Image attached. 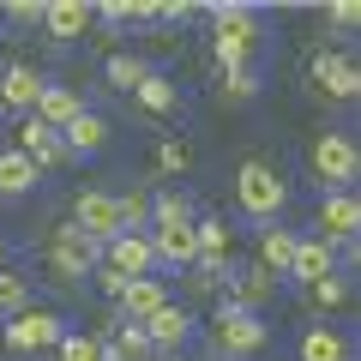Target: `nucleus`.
Segmentation results:
<instances>
[{"instance_id": "obj_1", "label": "nucleus", "mask_w": 361, "mask_h": 361, "mask_svg": "<svg viewBox=\"0 0 361 361\" xmlns=\"http://www.w3.org/2000/svg\"><path fill=\"white\" fill-rule=\"evenodd\" d=\"M211 13V54H217L223 73H241V66H253L259 42H265V25H259V6H247V0H217V6H205Z\"/></svg>"}, {"instance_id": "obj_2", "label": "nucleus", "mask_w": 361, "mask_h": 361, "mask_svg": "<svg viewBox=\"0 0 361 361\" xmlns=\"http://www.w3.org/2000/svg\"><path fill=\"white\" fill-rule=\"evenodd\" d=\"M235 205H241L247 223H283V205H289V180L277 175V163H265V157H247L241 169H235Z\"/></svg>"}, {"instance_id": "obj_3", "label": "nucleus", "mask_w": 361, "mask_h": 361, "mask_svg": "<svg viewBox=\"0 0 361 361\" xmlns=\"http://www.w3.org/2000/svg\"><path fill=\"white\" fill-rule=\"evenodd\" d=\"M307 169L313 180H319V193H355V175H361V145L349 139V133H319L307 151Z\"/></svg>"}, {"instance_id": "obj_4", "label": "nucleus", "mask_w": 361, "mask_h": 361, "mask_svg": "<svg viewBox=\"0 0 361 361\" xmlns=\"http://www.w3.org/2000/svg\"><path fill=\"white\" fill-rule=\"evenodd\" d=\"M211 343H217L223 361H253L271 349V325L259 313H241L229 301H217V319H211Z\"/></svg>"}, {"instance_id": "obj_5", "label": "nucleus", "mask_w": 361, "mask_h": 361, "mask_svg": "<svg viewBox=\"0 0 361 361\" xmlns=\"http://www.w3.org/2000/svg\"><path fill=\"white\" fill-rule=\"evenodd\" d=\"M97 253H103V247L90 241L85 229L61 223V229L49 235V247H42V265H49V277H54V283H85L90 271H97Z\"/></svg>"}, {"instance_id": "obj_6", "label": "nucleus", "mask_w": 361, "mask_h": 361, "mask_svg": "<svg viewBox=\"0 0 361 361\" xmlns=\"http://www.w3.org/2000/svg\"><path fill=\"white\" fill-rule=\"evenodd\" d=\"M61 331H66L61 313H49V307H25L18 319L0 325V343H6V355H42V349L61 343Z\"/></svg>"}, {"instance_id": "obj_7", "label": "nucleus", "mask_w": 361, "mask_h": 361, "mask_svg": "<svg viewBox=\"0 0 361 361\" xmlns=\"http://www.w3.org/2000/svg\"><path fill=\"white\" fill-rule=\"evenodd\" d=\"M193 307H180V301H163V307L145 319V337H151V355H180V349L193 343Z\"/></svg>"}, {"instance_id": "obj_8", "label": "nucleus", "mask_w": 361, "mask_h": 361, "mask_svg": "<svg viewBox=\"0 0 361 361\" xmlns=\"http://www.w3.org/2000/svg\"><path fill=\"white\" fill-rule=\"evenodd\" d=\"M307 73H313V85H319L325 97H337V103H355V90H361V66H355V54H349V49H319Z\"/></svg>"}, {"instance_id": "obj_9", "label": "nucleus", "mask_w": 361, "mask_h": 361, "mask_svg": "<svg viewBox=\"0 0 361 361\" xmlns=\"http://www.w3.org/2000/svg\"><path fill=\"white\" fill-rule=\"evenodd\" d=\"M331 271H343V265H337V247H331V241H319V235H295V253H289L283 283L313 289L319 277H331Z\"/></svg>"}, {"instance_id": "obj_10", "label": "nucleus", "mask_w": 361, "mask_h": 361, "mask_svg": "<svg viewBox=\"0 0 361 361\" xmlns=\"http://www.w3.org/2000/svg\"><path fill=\"white\" fill-rule=\"evenodd\" d=\"M355 229H361V199H355V193H319L313 235L331 241V247H343V241H355Z\"/></svg>"}, {"instance_id": "obj_11", "label": "nucleus", "mask_w": 361, "mask_h": 361, "mask_svg": "<svg viewBox=\"0 0 361 361\" xmlns=\"http://www.w3.org/2000/svg\"><path fill=\"white\" fill-rule=\"evenodd\" d=\"M42 85H49V73H37L30 61H6V66H0V109L25 121L30 109H37Z\"/></svg>"}, {"instance_id": "obj_12", "label": "nucleus", "mask_w": 361, "mask_h": 361, "mask_svg": "<svg viewBox=\"0 0 361 361\" xmlns=\"http://www.w3.org/2000/svg\"><path fill=\"white\" fill-rule=\"evenodd\" d=\"M295 361H355V337L337 319H313V325H301Z\"/></svg>"}, {"instance_id": "obj_13", "label": "nucleus", "mask_w": 361, "mask_h": 361, "mask_svg": "<svg viewBox=\"0 0 361 361\" xmlns=\"http://www.w3.org/2000/svg\"><path fill=\"white\" fill-rule=\"evenodd\" d=\"M271 295H277V277H271V271H259V265H229L217 301H229V307H241V313H259Z\"/></svg>"}, {"instance_id": "obj_14", "label": "nucleus", "mask_w": 361, "mask_h": 361, "mask_svg": "<svg viewBox=\"0 0 361 361\" xmlns=\"http://www.w3.org/2000/svg\"><path fill=\"white\" fill-rule=\"evenodd\" d=\"M73 229H85L97 247L115 241V235H121V223H115V193H103V187L78 193V199H73Z\"/></svg>"}, {"instance_id": "obj_15", "label": "nucleus", "mask_w": 361, "mask_h": 361, "mask_svg": "<svg viewBox=\"0 0 361 361\" xmlns=\"http://www.w3.org/2000/svg\"><path fill=\"white\" fill-rule=\"evenodd\" d=\"M90 25H97L90 0H42V37L49 42H78Z\"/></svg>"}, {"instance_id": "obj_16", "label": "nucleus", "mask_w": 361, "mask_h": 361, "mask_svg": "<svg viewBox=\"0 0 361 361\" xmlns=\"http://www.w3.org/2000/svg\"><path fill=\"white\" fill-rule=\"evenodd\" d=\"M109 139H115V127H109V121L97 115V109H78V115L61 127L66 157H103V151H109Z\"/></svg>"}, {"instance_id": "obj_17", "label": "nucleus", "mask_w": 361, "mask_h": 361, "mask_svg": "<svg viewBox=\"0 0 361 361\" xmlns=\"http://www.w3.org/2000/svg\"><path fill=\"white\" fill-rule=\"evenodd\" d=\"M97 259H103V265H115L127 283H133V277H151V271H157L151 235H115V241H103V253H97Z\"/></svg>"}, {"instance_id": "obj_18", "label": "nucleus", "mask_w": 361, "mask_h": 361, "mask_svg": "<svg viewBox=\"0 0 361 361\" xmlns=\"http://www.w3.org/2000/svg\"><path fill=\"white\" fill-rule=\"evenodd\" d=\"M163 301H169L163 277H133V283H127V289L115 295V313H121L127 325H145V319H151L157 307H163Z\"/></svg>"}, {"instance_id": "obj_19", "label": "nucleus", "mask_w": 361, "mask_h": 361, "mask_svg": "<svg viewBox=\"0 0 361 361\" xmlns=\"http://www.w3.org/2000/svg\"><path fill=\"white\" fill-rule=\"evenodd\" d=\"M13 151H25L37 169L66 163V145H61V133H54V127H42L37 115H25V121H18V145H13Z\"/></svg>"}, {"instance_id": "obj_20", "label": "nucleus", "mask_w": 361, "mask_h": 361, "mask_svg": "<svg viewBox=\"0 0 361 361\" xmlns=\"http://www.w3.org/2000/svg\"><path fill=\"white\" fill-rule=\"evenodd\" d=\"M151 235V253H157V271H193L199 247H193V229H145Z\"/></svg>"}, {"instance_id": "obj_21", "label": "nucleus", "mask_w": 361, "mask_h": 361, "mask_svg": "<svg viewBox=\"0 0 361 361\" xmlns=\"http://www.w3.org/2000/svg\"><path fill=\"white\" fill-rule=\"evenodd\" d=\"M133 103H139L151 121H163V115H175V109H180V85H175L169 73H157V66H151V73L139 78V90H133Z\"/></svg>"}, {"instance_id": "obj_22", "label": "nucleus", "mask_w": 361, "mask_h": 361, "mask_svg": "<svg viewBox=\"0 0 361 361\" xmlns=\"http://www.w3.org/2000/svg\"><path fill=\"white\" fill-rule=\"evenodd\" d=\"M78 109H85V97H78L73 85H54V78H49V85H42V97H37V109H30V115H37L42 127H54V133H61L66 121L78 115Z\"/></svg>"}, {"instance_id": "obj_23", "label": "nucleus", "mask_w": 361, "mask_h": 361, "mask_svg": "<svg viewBox=\"0 0 361 361\" xmlns=\"http://www.w3.org/2000/svg\"><path fill=\"white\" fill-rule=\"evenodd\" d=\"M37 180H42V169L30 163L25 151H0V199H25V193H37Z\"/></svg>"}, {"instance_id": "obj_24", "label": "nucleus", "mask_w": 361, "mask_h": 361, "mask_svg": "<svg viewBox=\"0 0 361 361\" xmlns=\"http://www.w3.org/2000/svg\"><path fill=\"white\" fill-rule=\"evenodd\" d=\"M289 253H295V229H283V223H265L259 229V271H271L277 283H283V271H289Z\"/></svg>"}, {"instance_id": "obj_25", "label": "nucleus", "mask_w": 361, "mask_h": 361, "mask_svg": "<svg viewBox=\"0 0 361 361\" xmlns=\"http://www.w3.org/2000/svg\"><path fill=\"white\" fill-rule=\"evenodd\" d=\"M301 295H307V307L319 313V319H331L337 307H349V295H355V283H349L343 271H331V277H319V283H313V289H301Z\"/></svg>"}, {"instance_id": "obj_26", "label": "nucleus", "mask_w": 361, "mask_h": 361, "mask_svg": "<svg viewBox=\"0 0 361 361\" xmlns=\"http://www.w3.org/2000/svg\"><path fill=\"white\" fill-rule=\"evenodd\" d=\"M151 229H193V199L187 193H151Z\"/></svg>"}, {"instance_id": "obj_27", "label": "nucleus", "mask_w": 361, "mask_h": 361, "mask_svg": "<svg viewBox=\"0 0 361 361\" xmlns=\"http://www.w3.org/2000/svg\"><path fill=\"white\" fill-rule=\"evenodd\" d=\"M145 73H151V66H145L139 54H127V49H115V54L103 61V85H109V90H127V97L139 90V78H145Z\"/></svg>"}, {"instance_id": "obj_28", "label": "nucleus", "mask_w": 361, "mask_h": 361, "mask_svg": "<svg viewBox=\"0 0 361 361\" xmlns=\"http://www.w3.org/2000/svg\"><path fill=\"white\" fill-rule=\"evenodd\" d=\"M25 307H37L30 301V277L25 271H0V319H18Z\"/></svg>"}, {"instance_id": "obj_29", "label": "nucleus", "mask_w": 361, "mask_h": 361, "mask_svg": "<svg viewBox=\"0 0 361 361\" xmlns=\"http://www.w3.org/2000/svg\"><path fill=\"white\" fill-rule=\"evenodd\" d=\"M115 223H121V235H145L151 229V193H121L115 199Z\"/></svg>"}, {"instance_id": "obj_30", "label": "nucleus", "mask_w": 361, "mask_h": 361, "mask_svg": "<svg viewBox=\"0 0 361 361\" xmlns=\"http://www.w3.org/2000/svg\"><path fill=\"white\" fill-rule=\"evenodd\" d=\"M61 361H103V349H109V337H97V331H73V325H66L61 331Z\"/></svg>"}, {"instance_id": "obj_31", "label": "nucleus", "mask_w": 361, "mask_h": 361, "mask_svg": "<svg viewBox=\"0 0 361 361\" xmlns=\"http://www.w3.org/2000/svg\"><path fill=\"white\" fill-rule=\"evenodd\" d=\"M109 349H115L121 361H139V355H151V337H145V325L115 319V337H109Z\"/></svg>"}, {"instance_id": "obj_32", "label": "nucleus", "mask_w": 361, "mask_h": 361, "mask_svg": "<svg viewBox=\"0 0 361 361\" xmlns=\"http://www.w3.org/2000/svg\"><path fill=\"white\" fill-rule=\"evenodd\" d=\"M259 90H265L259 66H241V73H223V97H229V103H253Z\"/></svg>"}, {"instance_id": "obj_33", "label": "nucleus", "mask_w": 361, "mask_h": 361, "mask_svg": "<svg viewBox=\"0 0 361 361\" xmlns=\"http://www.w3.org/2000/svg\"><path fill=\"white\" fill-rule=\"evenodd\" d=\"M157 169H163V175H187V169H193V151L180 139H157Z\"/></svg>"}, {"instance_id": "obj_34", "label": "nucleus", "mask_w": 361, "mask_h": 361, "mask_svg": "<svg viewBox=\"0 0 361 361\" xmlns=\"http://www.w3.org/2000/svg\"><path fill=\"white\" fill-rule=\"evenodd\" d=\"M90 13L103 18L109 30H121V25H133V0H103V6H90Z\"/></svg>"}, {"instance_id": "obj_35", "label": "nucleus", "mask_w": 361, "mask_h": 361, "mask_svg": "<svg viewBox=\"0 0 361 361\" xmlns=\"http://www.w3.org/2000/svg\"><path fill=\"white\" fill-rule=\"evenodd\" d=\"M325 18H331L337 30H355V25H361V6H355V0H331V6H325Z\"/></svg>"}, {"instance_id": "obj_36", "label": "nucleus", "mask_w": 361, "mask_h": 361, "mask_svg": "<svg viewBox=\"0 0 361 361\" xmlns=\"http://www.w3.org/2000/svg\"><path fill=\"white\" fill-rule=\"evenodd\" d=\"M90 277H97V289H103V295H109V301H115V295H121V289H127V277H121V271H115V265H103V259H97V271H90Z\"/></svg>"}, {"instance_id": "obj_37", "label": "nucleus", "mask_w": 361, "mask_h": 361, "mask_svg": "<svg viewBox=\"0 0 361 361\" xmlns=\"http://www.w3.org/2000/svg\"><path fill=\"white\" fill-rule=\"evenodd\" d=\"M6 18H13V25H42V0H13Z\"/></svg>"}, {"instance_id": "obj_38", "label": "nucleus", "mask_w": 361, "mask_h": 361, "mask_svg": "<svg viewBox=\"0 0 361 361\" xmlns=\"http://www.w3.org/2000/svg\"><path fill=\"white\" fill-rule=\"evenodd\" d=\"M6 253H13V247H6V235H0V271H6Z\"/></svg>"}, {"instance_id": "obj_39", "label": "nucleus", "mask_w": 361, "mask_h": 361, "mask_svg": "<svg viewBox=\"0 0 361 361\" xmlns=\"http://www.w3.org/2000/svg\"><path fill=\"white\" fill-rule=\"evenodd\" d=\"M157 361H187V355H157Z\"/></svg>"}]
</instances>
